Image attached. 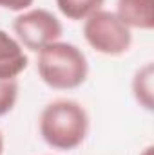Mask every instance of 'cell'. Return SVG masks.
<instances>
[{"mask_svg": "<svg viewBox=\"0 0 154 155\" xmlns=\"http://www.w3.org/2000/svg\"><path fill=\"white\" fill-rule=\"evenodd\" d=\"M38 130L47 146L71 152L83 144L89 134V114L75 99H54L44 107Z\"/></svg>", "mask_w": 154, "mask_h": 155, "instance_id": "obj_1", "label": "cell"}, {"mask_svg": "<svg viewBox=\"0 0 154 155\" xmlns=\"http://www.w3.org/2000/svg\"><path fill=\"white\" fill-rule=\"evenodd\" d=\"M37 71L40 79L49 88L73 90L85 83L89 63L82 49L58 40L38 51Z\"/></svg>", "mask_w": 154, "mask_h": 155, "instance_id": "obj_2", "label": "cell"}, {"mask_svg": "<svg viewBox=\"0 0 154 155\" xmlns=\"http://www.w3.org/2000/svg\"><path fill=\"white\" fill-rule=\"evenodd\" d=\"M83 38L100 54L121 56L131 49L132 33L116 13L100 9L83 20Z\"/></svg>", "mask_w": 154, "mask_h": 155, "instance_id": "obj_3", "label": "cell"}, {"mask_svg": "<svg viewBox=\"0 0 154 155\" xmlns=\"http://www.w3.org/2000/svg\"><path fill=\"white\" fill-rule=\"evenodd\" d=\"M13 31L15 38L24 49L38 52L49 43L58 41L64 33V27L51 11L35 7L22 11L13 20Z\"/></svg>", "mask_w": 154, "mask_h": 155, "instance_id": "obj_4", "label": "cell"}, {"mask_svg": "<svg viewBox=\"0 0 154 155\" xmlns=\"http://www.w3.org/2000/svg\"><path fill=\"white\" fill-rule=\"evenodd\" d=\"M27 63V54L18 40L0 29V79H18Z\"/></svg>", "mask_w": 154, "mask_h": 155, "instance_id": "obj_5", "label": "cell"}, {"mask_svg": "<svg viewBox=\"0 0 154 155\" xmlns=\"http://www.w3.org/2000/svg\"><path fill=\"white\" fill-rule=\"evenodd\" d=\"M114 13L129 29L151 31L154 27V0H118Z\"/></svg>", "mask_w": 154, "mask_h": 155, "instance_id": "obj_6", "label": "cell"}, {"mask_svg": "<svg viewBox=\"0 0 154 155\" xmlns=\"http://www.w3.org/2000/svg\"><path fill=\"white\" fill-rule=\"evenodd\" d=\"M132 96L140 107L152 112L154 108V67L152 63H145L132 76Z\"/></svg>", "mask_w": 154, "mask_h": 155, "instance_id": "obj_7", "label": "cell"}, {"mask_svg": "<svg viewBox=\"0 0 154 155\" xmlns=\"http://www.w3.org/2000/svg\"><path fill=\"white\" fill-rule=\"evenodd\" d=\"M58 11L73 22H82L93 13L100 11L105 0H54Z\"/></svg>", "mask_w": 154, "mask_h": 155, "instance_id": "obj_8", "label": "cell"}, {"mask_svg": "<svg viewBox=\"0 0 154 155\" xmlns=\"http://www.w3.org/2000/svg\"><path fill=\"white\" fill-rule=\"evenodd\" d=\"M18 99V79H0V117L9 114Z\"/></svg>", "mask_w": 154, "mask_h": 155, "instance_id": "obj_9", "label": "cell"}, {"mask_svg": "<svg viewBox=\"0 0 154 155\" xmlns=\"http://www.w3.org/2000/svg\"><path fill=\"white\" fill-rule=\"evenodd\" d=\"M35 0H0V7L2 9H7V11H16V13H22L26 9H29L33 5Z\"/></svg>", "mask_w": 154, "mask_h": 155, "instance_id": "obj_10", "label": "cell"}, {"mask_svg": "<svg viewBox=\"0 0 154 155\" xmlns=\"http://www.w3.org/2000/svg\"><path fill=\"white\" fill-rule=\"evenodd\" d=\"M152 150H154L152 146H147V148H145V150H143V152H142L140 155H154V152H152Z\"/></svg>", "mask_w": 154, "mask_h": 155, "instance_id": "obj_11", "label": "cell"}, {"mask_svg": "<svg viewBox=\"0 0 154 155\" xmlns=\"http://www.w3.org/2000/svg\"><path fill=\"white\" fill-rule=\"evenodd\" d=\"M4 153V137H2V132H0V155Z\"/></svg>", "mask_w": 154, "mask_h": 155, "instance_id": "obj_12", "label": "cell"}]
</instances>
